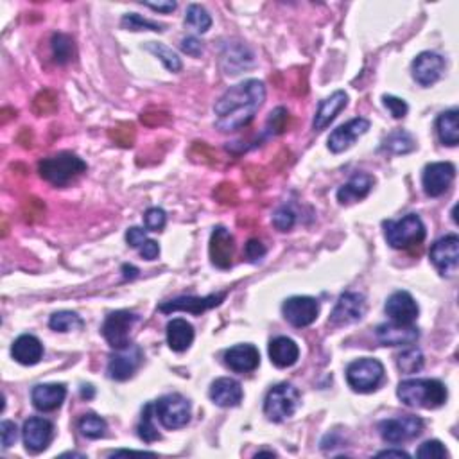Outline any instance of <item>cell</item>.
<instances>
[{
  "label": "cell",
  "mask_w": 459,
  "mask_h": 459,
  "mask_svg": "<svg viewBox=\"0 0 459 459\" xmlns=\"http://www.w3.org/2000/svg\"><path fill=\"white\" fill-rule=\"evenodd\" d=\"M266 101V87L258 79H248L228 88L214 106L216 128L223 133L237 131L250 124Z\"/></svg>",
  "instance_id": "obj_1"
},
{
  "label": "cell",
  "mask_w": 459,
  "mask_h": 459,
  "mask_svg": "<svg viewBox=\"0 0 459 459\" xmlns=\"http://www.w3.org/2000/svg\"><path fill=\"white\" fill-rule=\"evenodd\" d=\"M397 395L407 407L436 409L447 402V387L436 379H409L399 384Z\"/></svg>",
  "instance_id": "obj_2"
},
{
  "label": "cell",
  "mask_w": 459,
  "mask_h": 459,
  "mask_svg": "<svg viewBox=\"0 0 459 459\" xmlns=\"http://www.w3.org/2000/svg\"><path fill=\"white\" fill-rule=\"evenodd\" d=\"M38 171L45 182L52 183L54 187H65L87 171V163L74 153L63 151L42 160Z\"/></svg>",
  "instance_id": "obj_3"
},
{
  "label": "cell",
  "mask_w": 459,
  "mask_h": 459,
  "mask_svg": "<svg viewBox=\"0 0 459 459\" xmlns=\"http://www.w3.org/2000/svg\"><path fill=\"white\" fill-rule=\"evenodd\" d=\"M384 236L395 250H406L425 239V224L416 214H407L400 221H384Z\"/></svg>",
  "instance_id": "obj_4"
},
{
  "label": "cell",
  "mask_w": 459,
  "mask_h": 459,
  "mask_svg": "<svg viewBox=\"0 0 459 459\" xmlns=\"http://www.w3.org/2000/svg\"><path fill=\"white\" fill-rule=\"evenodd\" d=\"M298 406H300V391L292 384L284 382L267 391L264 400V414L267 420L280 424L297 413Z\"/></svg>",
  "instance_id": "obj_5"
},
{
  "label": "cell",
  "mask_w": 459,
  "mask_h": 459,
  "mask_svg": "<svg viewBox=\"0 0 459 459\" xmlns=\"http://www.w3.org/2000/svg\"><path fill=\"white\" fill-rule=\"evenodd\" d=\"M346 380L357 393H372L384 380V366L380 360L372 357H363L353 360L346 368Z\"/></svg>",
  "instance_id": "obj_6"
},
{
  "label": "cell",
  "mask_w": 459,
  "mask_h": 459,
  "mask_svg": "<svg viewBox=\"0 0 459 459\" xmlns=\"http://www.w3.org/2000/svg\"><path fill=\"white\" fill-rule=\"evenodd\" d=\"M155 411L160 424L169 431L185 427L190 421V414H192L190 402L179 393H171V395H165L156 400Z\"/></svg>",
  "instance_id": "obj_7"
},
{
  "label": "cell",
  "mask_w": 459,
  "mask_h": 459,
  "mask_svg": "<svg viewBox=\"0 0 459 459\" xmlns=\"http://www.w3.org/2000/svg\"><path fill=\"white\" fill-rule=\"evenodd\" d=\"M424 431V420L414 414H406V416L389 418V420H382L379 424V433L384 441L387 443H404L413 438L420 436Z\"/></svg>",
  "instance_id": "obj_8"
},
{
  "label": "cell",
  "mask_w": 459,
  "mask_h": 459,
  "mask_svg": "<svg viewBox=\"0 0 459 459\" xmlns=\"http://www.w3.org/2000/svg\"><path fill=\"white\" fill-rule=\"evenodd\" d=\"M138 321V316L129 311H115L104 319L103 336L114 350H122L129 345V332Z\"/></svg>",
  "instance_id": "obj_9"
},
{
  "label": "cell",
  "mask_w": 459,
  "mask_h": 459,
  "mask_svg": "<svg viewBox=\"0 0 459 459\" xmlns=\"http://www.w3.org/2000/svg\"><path fill=\"white\" fill-rule=\"evenodd\" d=\"M431 262L440 275L454 277L459 267V239L458 236H445L431 248Z\"/></svg>",
  "instance_id": "obj_10"
},
{
  "label": "cell",
  "mask_w": 459,
  "mask_h": 459,
  "mask_svg": "<svg viewBox=\"0 0 459 459\" xmlns=\"http://www.w3.org/2000/svg\"><path fill=\"white\" fill-rule=\"evenodd\" d=\"M142 360H144V352L138 345H128L126 348L117 350L108 363V377L118 382L131 379Z\"/></svg>",
  "instance_id": "obj_11"
},
{
  "label": "cell",
  "mask_w": 459,
  "mask_h": 459,
  "mask_svg": "<svg viewBox=\"0 0 459 459\" xmlns=\"http://www.w3.org/2000/svg\"><path fill=\"white\" fill-rule=\"evenodd\" d=\"M455 178V167L450 162H434L424 169L421 185L429 198H438L450 187Z\"/></svg>",
  "instance_id": "obj_12"
},
{
  "label": "cell",
  "mask_w": 459,
  "mask_h": 459,
  "mask_svg": "<svg viewBox=\"0 0 459 459\" xmlns=\"http://www.w3.org/2000/svg\"><path fill=\"white\" fill-rule=\"evenodd\" d=\"M282 312L292 326L304 328V326L312 325L316 321L319 314V304L318 300L311 297H292L284 302Z\"/></svg>",
  "instance_id": "obj_13"
},
{
  "label": "cell",
  "mask_w": 459,
  "mask_h": 459,
  "mask_svg": "<svg viewBox=\"0 0 459 459\" xmlns=\"http://www.w3.org/2000/svg\"><path fill=\"white\" fill-rule=\"evenodd\" d=\"M366 312V300L360 292H343L331 314L332 326H346L359 321Z\"/></svg>",
  "instance_id": "obj_14"
},
{
  "label": "cell",
  "mask_w": 459,
  "mask_h": 459,
  "mask_svg": "<svg viewBox=\"0 0 459 459\" xmlns=\"http://www.w3.org/2000/svg\"><path fill=\"white\" fill-rule=\"evenodd\" d=\"M23 445L29 452L33 454H38V452L45 450L50 445L54 438V425L50 424L45 418H29V420L23 424Z\"/></svg>",
  "instance_id": "obj_15"
},
{
  "label": "cell",
  "mask_w": 459,
  "mask_h": 459,
  "mask_svg": "<svg viewBox=\"0 0 459 459\" xmlns=\"http://www.w3.org/2000/svg\"><path fill=\"white\" fill-rule=\"evenodd\" d=\"M210 260L219 270H228L233 264V255H236V239L224 226L214 228L210 236Z\"/></svg>",
  "instance_id": "obj_16"
},
{
  "label": "cell",
  "mask_w": 459,
  "mask_h": 459,
  "mask_svg": "<svg viewBox=\"0 0 459 459\" xmlns=\"http://www.w3.org/2000/svg\"><path fill=\"white\" fill-rule=\"evenodd\" d=\"M445 72V60L436 52H421L413 61V77L421 87H431Z\"/></svg>",
  "instance_id": "obj_17"
},
{
  "label": "cell",
  "mask_w": 459,
  "mask_h": 459,
  "mask_svg": "<svg viewBox=\"0 0 459 459\" xmlns=\"http://www.w3.org/2000/svg\"><path fill=\"white\" fill-rule=\"evenodd\" d=\"M226 298V292H217V294H210V297H179L171 302H165L158 307L160 312H190V314H203L205 311L221 305V302Z\"/></svg>",
  "instance_id": "obj_18"
},
{
  "label": "cell",
  "mask_w": 459,
  "mask_h": 459,
  "mask_svg": "<svg viewBox=\"0 0 459 459\" xmlns=\"http://www.w3.org/2000/svg\"><path fill=\"white\" fill-rule=\"evenodd\" d=\"M370 129V121L363 117L352 118L346 124L339 126L338 129H334L328 137V149L332 153H343L348 148H352L355 144V140L359 137L366 133Z\"/></svg>",
  "instance_id": "obj_19"
},
{
  "label": "cell",
  "mask_w": 459,
  "mask_h": 459,
  "mask_svg": "<svg viewBox=\"0 0 459 459\" xmlns=\"http://www.w3.org/2000/svg\"><path fill=\"white\" fill-rule=\"evenodd\" d=\"M418 312H420L418 304L407 291L393 292L386 302V314L395 323L413 325L414 319L418 318Z\"/></svg>",
  "instance_id": "obj_20"
},
{
  "label": "cell",
  "mask_w": 459,
  "mask_h": 459,
  "mask_svg": "<svg viewBox=\"0 0 459 459\" xmlns=\"http://www.w3.org/2000/svg\"><path fill=\"white\" fill-rule=\"evenodd\" d=\"M377 339L384 346H404L413 345L420 338L418 328L413 325H402V323H382L377 326Z\"/></svg>",
  "instance_id": "obj_21"
},
{
  "label": "cell",
  "mask_w": 459,
  "mask_h": 459,
  "mask_svg": "<svg viewBox=\"0 0 459 459\" xmlns=\"http://www.w3.org/2000/svg\"><path fill=\"white\" fill-rule=\"evenodd\" d=\"M224 363L230 370L237 373H250L253 370L258 368L260 365V353L255 348L253 345H237L232 346L230 350H226L224 353Z\"/></svg>",
  "instance_id": "obj_22"
},
{
  "label": "cell",
  "mask_w": 459,
  "mask_h": 459,
  "mask_svg": "<svg viewBox=\"0 0 459 459\" xmlns=\"http://www.w3.org/2000/svg\"><path fill=\"white\" fill-rule=\"evenodd\" d=\"M67 397V387L63 384H38L31 391L33 406L43 413L56 411Z\"/></svg>",
  "instance_id": "obj_23"
},
{
  "label": "cell",
  "mask_w": 459,
  "mask_h": 459,
  "mask_svg": "<svg viewBox=\"0 0 459 459\" xmlns=\"http://www.w3.org/2000/svg\"><path fill=\"white\" fill-rule=\"evenodd\" d=\"M210 399L219 407H237L243 402V387L236 379L221 377L210 386Z\"/></svg>",
  "instance_id": "obj_24"
},
{
  "label": "cell",
  "mask_w": 459,
  "mask_h": 459,
  "mask_svg": "<svg viewBox=\"0 0 459 459\" xmlns=\"http://www.w3.org/2000/svg\"><path fill=\"white\" fill-rule=\"evenodd\" d=\"M346 104H348V95H346L343 90L334 92L331 97L323 99L321 103H319L318 111H316L314 115V122H312L314 131H321V129H325L326 126L331 124V122L334 121L343 110H345Z\"/></svg>",
  "instance_id": "obj_25"
},
{
  "label": "cell",
  "mask_w": 459,
  "mask_h": 459,
  "mask_svg": "<svg viewBox=\"0 0 459 459\" xmlns=\"http://www.w3.org/2000/svg\"><path fill=\"white\" fill-rule=\"evenodd\" d=\"M11 355L16 363H20L23 366L38 365L40 359L43 357V345L35 336L23 334L13 343Z\"/></svg>",
  "instance_id": "obj_26"
},
{
  "label": "cell",
  "mask_w": 459,
  "mask_h": 459,
  "mask_svg": "<svg viewBox=\"0 0 459 459\" xmlns=\"http://www.w3.org/2000/svg\"><path fill=\"white\" fill-rule=\"evenodd\" d=\"M373 183H375L373 176L366 175V172H359L338 190V201L341 205H352V203L365 199L370 194V190L373 189Z\"/></svg>",
  "instance_id": "obj_27"
},
{
  "label": "cell",
  "mask_w": 459,
  "mask_h": 459,
  "mask_svg": "<svg viewBox=\"0 0 459 459\" xmlns=\"http://www.w3.org/2000/svg\"><path fill=\"white\" fill-rule=\"evenodd\" d=\"M300 357V348L291 338H275L270 343V359L277 368H289L297 365Z\"/></svg>",
  "instance_id": "obj_28"
},
{
  "label": "cell",
  "mask_w": 459,
  "mask_h": 459,
  "mask_svg": "<svg viewBox=\"0 0 459 459\" xmlns=\"http://www.w3.org/2000/svg\"><path fill=\"white\" fill-rule=\"evenodd\" d=\"M194 341V326L187 319L176 318L167 323V345L172 352H185Z\"/></svg>",
  "instance_id": "obj_29"
},
{
  "label": "cell",
  "mask_w": 459,
  "mask_h": 459,
  "mask_svg": "<svg viewBox=\"0 0 459 459\" xmlns=\"http://www.w3.org/2000/svg\"><path fill=\"white\" fill-rule=\"evenodd\" d=\"M221 57H223L224 70H226V74H230V76L240 74V70L248 69V67H251V63H253V54L244 45H226V49H224Z\"/></svg>",
  "instance_id": "obj_30"
},
{
  "label": "cell",
  "mask_w": 459,
  "mask_h": 459,
  "mask_svg": "<svg viewBox=\"0 0 459 459\" xmlns=\"http://www.w3.org/2000/svg\"><path fill=\"white\" fill-rule=\"evenodd\" d=\"M458 117H459V111L454 108V110L443 111L436 121L438 137H440L441 144L448 145V148H455L459 142Z\"/></svg>",
  "instance_id": "obj_31"
},
{
  "label": "cell",
  "mask_w": 459,
  "mask_h": 459,
  "mask_svg": "<svg viewBox=\"0 0 459 459\" xmlns=\"http://www.w3.org/2000/svg\"><path fill=\"white\" fill-rule=\"evenodd\" d=\"M414 148H416L414 138L402 129H397V131L389 133L386 140L382 142V151L391 153V155H407V153L414 151Z\"/></svg>",
  "instance_id": "obj_32"
},
{
  "label": "cell",
  "mask_w": 459,
  "mask_h": 459,
  "mask_svg": "<svg viewBox=\"0 0 459 459\" xmlns=\"http://www.w3.org/2000/svg\"><path fill=\"white\" fill-rule=\"evenodd\" d=\"M49 326L56 332H72V331H81L84 326V321L76 314V312L70 311H60L54 312L49 319Z\"/></svg>",
  "instance_id": "obj_33"
},
{
  "label": "cell",
  "mask_w": 459,
  "mask_h": 459,
  "mask_svg": "<svg viewBox=\"0 0 459 459\" xmlns=\"http://www.w3.org/2000/svg\"><path fill=\"white\" fill-rule=\"evenodd\" d=\"M50 45H52L54 60L60 65H67L76 56V45H74V40L69 35L57 33V35L52 36V43Z\"/></svg>",
  "instance_id": "obj_34"
},
{
  "label": "cell",
  "mask_w": 459,
  "mask_h": 459,
  "mask_svg": "<svg viewBox=\"0 0 459 459\" xmlns=\"http://www.w3.org/2000/svg\"><path fill=\"white\" fill-rule=\"evenodd\" d=\"M108 137L118 148L129 149L135 145V138H137V129H135L133 122H118L114 128L108 131Z\"/></svg>",
  "instance_id": "obj_35"
},
{
  "label": "cell",
  "mask_w": 459,
  "mask_h": 459,
  "mask_svg": "<svg viewBox=\"0 0 459 459\" xmlns=\"http://www.w3.org/2000/svg\"><path fill=\"white\" fill-rule=\"evenodd\" d=\"M145 49L155 54V56L165 65V69H167L169 72H179V70H182V60H179L178 54L172 49H169L167 45H163V43L158 42H149L145 43Z\"/></svg>",
  "instance_id": "obj_36"
},
{
  "label": "cell",
  "mask_w": 459,
  "mask_h": 459,
  "mask_svg": "<svg viewBox=\"0 0 459 459\" xmlns=\"http://www.w3.org/2000/svg\"><path fill=\"white\" fill-rule=\"evenodd\" d=\"M189 158L194 163H201V165H209V167H217L219 165V155L214 148H210L206 142H192L189 149Z\"/></svg>",
  "instance_id": "obj_37"
},
{
  "label": "cell",
  "mask_w": 459,
  "mask_h": 459,
  "mask_svg": "<svg viewBox=\"0 0 459 459\" xmlns=\"http://www.w3.org/2000/svg\"><path fill=\"white\" fill-rule=\"evenodd\" d=\"M77 427H79L81 434L90 440H97V438H103L106 434V420L94 413H88L84 416H81V420L77 421Z\"/></svg>",
  "instance_id": "obj_38"
},
{
  "label": "cell",
  "mask_w": 459,
  "mask_h": 459,
  "mask_svg": "<svg viewBox=\"0 0 459 459\" xmlns=\"http://www.w3.org/2000/svg\"><path fill=\"white\" fill-rule=\"evenodd\" d=\"M57 94L50 88L40 90L33 99V111L38 117H47V115H54L57 111Z\"/></svg>",
  "instance_id": "obj_39"
},
{
  "label": "cell",
  "mask_w": 459,
  "mask_h": 459,
  "mask_svg": "<svg viewBox=\"0 0 459 459\" xmlns=\"http://www.w3.org/2000/svg\"><path fill=\"white\" fill-rule=\"evenodd\" d=\"M155 404H148L142 411L140 424H138V436L144 440L145 443H153V441L160 440V433L155 425Z\"/></svg>",
  "instance_id": "obj_40"
},
{
  "label": "cell",
  "mask_w": 459,
  "mask_h": 459,
  "mask_svg": "<svg viewBox=\"0 0 459 459\" xmlns=\"http://www.w3.org/2000/svg\"><path fill=\"white\" fill-rule=\"evenodd\" d=\"M397 366H399L400 372L407 373V375L420 372L424 368V353L418 348L404 350L397 357Z\"/></svg>",
  "instance_id": "obj_41"
},
{
  "label": "cell",
  "mask_w": 459,
  "mask_h": 459,
  "mask_svg": "<svg viewBox=\"0 0 459 459\" xmlns=\"http://www.w3.org/2000/svg\"><path fill=\"white\" fill-rule=\"evenodd\" d=\"M185 23L194 27L198 33H206V31L210 29V26H212V18H210L209 11H206L203 6L190 4L189 8H187Z\"/></svg>",
  "instance_id": "obj_42"
},
{
  "label": "cell",
  "mask_w": 459,
  "mask_h": 459,
  "mask_svg": "<svg viewBox=\"0 0 459 459\" xmlns=\"http://www.w3.org/2000/svg\"><path fill=\"white\" fill-rule=\"evenodd\" d=\"M289 126H291V114H289L287 108H284V106L275 108V110L270 114V117H267V122H266L267 133L273 135V137L284 135L285 131L289 129Z\"/></svg>",
  "instance_id": "obj_43"
},
{
  "label": "cell",
  "mask_w": 459,
  "mask_h": 459,
  "mask_svg": "<svg viewBox=\"0 0 459 459\" xmlns=\"http://www.w3.org/2000/svg\"><path fill=\"white\" fill-rule=\"evenodd\" d=\"M45 212H47L45 203H43L40 198H36V196H29V198H26V201L22 203L23 221L29 224H35L38 223V221H42L43 217H45Z\"/></svg>",
  "instance_id": "obj_44"
},
{
  "label": "cell",
  "mask_w": 459,
  "mask_h": 459,
  "mask_svg": "<svg viewBox=\"0 0 459 459\" xmlns=\"http://www.w3.org/2000/svg\"><path fill=\"white\" fill-rule=\"evenodd\" d=\"M121 26L122 29L128 31H155V33H162L163 31V26L151 22V20H145L144 16L137 15V13H128V15L122 16Z\"/></svg>",
  "instance_id": "obj_45"
},
{
  "label": "cell",
  "mask_w": 459,
  "mask_h": 459,
  "mask_svg": "<svg viewBox=\"0 0 459 459\" xmlns=\"http://www.w3.org/2000/svg\"><path fill=\"white\" fill-rule=\"evenodd\" d=\"M212 196L219 205H224V206H236L237 203H239V192H237V187L230 182L219 183V185L214 189Z\"/></svg>",
  "instance_id": "obj_46"
},
{
  "label": "cell",
  "mask_w": 459,
  "mask_h": 459,
  "mask_svg": "<svg viewBox=\"0 0 459 459\" xmlns=\"http://www.w3.org/2000/svg\"><path fill=\"white\" fill-rule=\"evenodd\" d=\"M416 455L420 459H445L447 458V448L438 440H429L420 445L416 450Z\"/></svg>",
  "instance_id": "obj_47"
},
{
  "label": "cell",
  "mask_w": 459,
  "mask_h": 459,
  "mask_svg": "<svg viewBox=\"0 0 459 459\" xmlns=\"http://www.w3.org/2000/svg\"><path fill=\"white\" fill-rule=\"evenodd\" d=\"M165 223H167V216L158 206H153L144 214V224L149 232H162L165 228Z\"/></svg>",
  "instance_id": "obj_48"
},
{
  "label": "cell",
  "mask_w": 459,
  "mask_h": 459,
  "mask_svg": "<svg viewBox=\"0 0 459 459\" xmlns=\"http://www.w3.org/2000/svg\"><path fill=\"white\" fill-rule=\"evenodd\" d=\"M294 223H297V216H294V212H292L291 209H287V206H282V209H278L277 212H275L273 226L277 228L278 232H289V230L294 226Z\"/></svg>",
  "instance_id": "obj_49"
},
{
  "label": "cell",
  "mask_w": 459,
  "mask_h": 459,
  "mask_svg": "<svg viewBox=\"0 0 459 459\" xmlns=\"http://www.w3.org/2000/svg\"><path fill=\"white\" fill-rule=\"evenodd\" d=\"M140 121H142V124L148 126V128H158V126L169 124V122H171V115H169L167 111L155 110V108H151V110L142 111Z\"/></svg>",
  "instance_id": "obj_50"
},
{
  "label": "cell",
  "mask_w": 459,
  "mask_h": 459,
  "mask_svg": "<svg viewBox=\"0 0 459 459\" xmlns=\"http://www.w3.org/2000/svg\"><path fill=\"white\" fill-rule=\"evenodd\" d=\"M382 103L386 106V110L393 115V118H404L409 111V106L404 99H399L395 95H384Z\"/></svg>",
  "instance_id": "obj_51"
},
{
  "label": "cell",
  "mask_w": 459,
  "mask_h": 459,
  "mask_svg": "<svg viewBox=\"0 0 459 459\" xmlns=\"http://www.w3.org/2000/svg\"><path fill=\"white\" fill-rule=\"evenodd\" d=\"M0 434H2V447L9 448L15 445L16 438H18V429H16L15 421L4 420L0 424Z\"/></svg>",
  "instance_id": "obj_52"
},
{
  "label": "cell",
  "mask_w": 459,
  "mask_h": 459,
  "mask_svg": "<svg viewBox=\"0 0 459 459\" xmlns=\"http://www.w3.org/2000/svg\"><path fill=\"white\" fill-rule=\"evenodd\" d=\"M244 176H246L248 183L253 187H262L266 183V172H264L262 167H258V165H248L244 169Z\"/></svg>",
  "instance_id": "obj_53"
},
{
  "label": "cell",
  "mask_w": 459,
  "mask_h": 459,
  "mask_svg": "<svg viewBox=\"0 0 459 459\" xmlns=\"http://www.w3.org/2000/svg\"><path fill=\"white\" fill-rule=\"evenodd\" d=\"M179 47H182L183 52H187L192 57H198L203 54L201 42H199L198 38H194V36H187V38H183L182 43H179Z\"/></svg>",
  "instance_id": "obj_54"
},
{
  "label": "cell",
  "mask_w": 459,
  "mask_h": 459,
  "mask_svg": "<svg viewBox=\"0 0 459 459\" xmlns=\"http://www.w3.org/2000/svg\"><path fill=\"white\" fill-rule=\"evenodd\" d=\"M126 240H128V244L131 248H140L148 240V236H145V230H142V228L131 226L126 232Z\"/></svg>",
  "instance_id": "obj_55"
},
{
  "label": "cell",
  "mask_w": 459,
  "mask_h": 459,
  "mask_svg": "<svg viewBox=\"0 0 459 459\" xmlns=\"http://www.w3.org/2000/svg\"><path fill=\"white\" fill-rule=\"evenodd\" d=\"M266 255V246L257 239H250L246 244V257L250 258L251 262L260 260L262 257Z\"/></svg>",
  "instance_id": "obj_56"
},
{
  "label": "cell",
  "mask_w": 459,
  "mask_h": 459,
  "mask_svg": "<svg viewBox=\"0 0 459 459\" xmlns=\"http://www.w3.org/2000/svg\"><path fill=\"white\" fill-rule=\"evenodd\" d=\"M138 251H140L142 258H145V260H155V258H158L160 255V246L156 240L148 239L140 248H138Z\"/></svg>",
  "instance_id": "obj_57"
},
{
  "label": "cell",
  "mask_w": 459,
  "mask_h": 459,
  "mask_svg": "<svg viewBox=\"0 0 459 459\" xmlns=\"http://www.w3.org/2000/svg\"><path fill=\"white\" fill-rule=\"evenodd\" d=\"M145 8H151L155 9V11L158 13H172L176 9V2H171V0H167V2H145Z\"/></svg>",
  "instance_id": "obj_58"
},
{
  "label": "cell",
  "mask_w": 459,
  "mask_h": 459,
  "mask_svg": "<svg viewBox=\"0 0 459 459\" xmlns=\"http://www.w3.org/2000/svg\"><path fill=\"white\" fill-rule=\"evenodd\" d=\"M377 458H409V454L404 450H397V448H387V450H380L379 454H377Z\"/></svg>",
  "instance_id": "obj_59"
},
{
  "label": "cell",
  "mask_w": 459,
  "mask_h": 459,
  "mask_svg": "<svg viewBox=\"0 0 459 459\" xmlns=\"http://www.w3.org/2000/svg\"><path fill=\"white\" fill-rule=\"evenodd\" d=\"M0 114H2V118H0V124L2 126L8 124L9 118L16 117V110H11V108H4V110L0 111Z\"/></svg>",
  "instance_id": "obj_60"
},
{
  "label": "cell",
  "mask_w": 459,
  "mask_h": 459,
  "mask_svg": "<svg viewBox=\"0 0 459 459\" xmlns=\"http://www.w3.org/2000/svg\"><path fill=\"white\" fill-rule=\"evenodd\" d=\"M122 271H124V278L126 280H129V278H135L137 277V273H138V270L135 266H128V264H124V266H122Z\"/></svg>",
  "instance_id": "obj_61"
},
{
  "label": "cell",
  "mask_w": 459,
  "mask_h": 459,
  "mask_svg": "<svg viewBox=\"0 0 459 459\" xmlns=\"http://www.w3.org/2000/svg\"><path fill=\"white\" fill-rule=\"evenodd\" d=\"M95 395V391H94V386H90V384H84L83 387H81V397H83V399H92V397Z\"/></svg>",
  "instance_id": "obj_62"
},
{
  "label": "cell",
  "mask_w": 459,
  "mask_h": 459,
  "mask_svg": "<svg viewBox=\"0 0 459 459\" xmlns=\"http://www.w3.org/2000/svg\"><path fill=\"white\" fill-rule=\"evenodd\" d=\"M258 455H277V452H273V450H260V452H257V458Z\"/></svg>",
  "instance_id": "obj_63"
}]
</instances>
